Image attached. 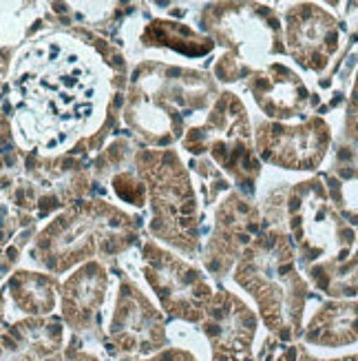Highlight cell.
Instances as JSON below:
<instances>
[{"label":"cell","instance_id":"cell-20","mask_svg":"<svg viewBox=\"0 0 358 361\" xmlns=\"http://www.w3.org/2000/svg\"><path fill=\"white\" fill-rule=\"evenodd\" d=\"M328 195L338 215L358 224V166L338 158L328 176Z\"/></svg>","mask_w":358,"mask_h":361},{"label":"cell","instance_id":"cell-10","mask_svg":"<svg viewBox=\"0 0 358 361\" xmlns=\"http://www.w3.org/2000/svg\"><path fill=\"white\" fill-rule=\"evenodd\" d=\"M332 131L323 118H312L297 127L263 122L257 129V151L266 162L288 171H312L328 153Z\"/></svg>","mask_w":358,"mask_h":361},{"label":"cell","instance_id":"cell-24","mask_svg":"<svg viewBox=\"0 0 358 361\" xmlns=\"http://www.w3.org/2000/svg\"><path fill=\"white\" fill-rule=\"evenodd\" d=\"M44 361H98L93 355L80 350V348H75L71 346L67 353H62V355H56V357H49V359H44Z\"/></svg>","mask_w":358,"mask_h":361},{"label":"cell","instance_id":"cell-12","mask_svg":"<svg viewBox=\"0 0 358 361\" xmlns=\"http://www.w3.org/2000/svg\"><path fill=\"white\" fill-rule=\"evenodd\" d=\"M286 40L301 67L321 73L340 44V25L319 5H294L286 13Z\"/></svg>","mask_w":358,"mask_h":361},{"label":"cell","instance_id":"cell-16","mask_svg":"<svg viewBox=\"0 0 358 361\" xmlns=\"http://www.w3.org/2000/svg\"><path fill=\"white\" fill-rule=\"evenodd\" d=\"M108 275L100 262H87L62 284V312L75 331H89L98 322V310L104 302Z\"/></svg>","mask_w":358,"mask_h":361},{"label":"cell","instance_id":"cell-25","mask_svg":"<svg viewBox=\"0 0 358 361\" xmlns=\"http://www.w3.org/2000/svg\"><path fill=\"white\" fill-rule=\"evenodd\" d=\"M146 361H195V359H193L191 353L179 350V348H173V350H164V353H160L158 357L146 359Z\"/></svg>","mask_w":358,"mask_h":361},{"label":"cell","instance_id":"cell-23","mask_svg":"<svg viewBox=\"0 0 358 361\" xmlns=\"http://www.w3.org/2000/svg\"><path fill=\"white\" fill-rule=\"evenodd\" d=\"M347 133L358 140V73H356V82L350 96V104H347Z\"/></svg>","mask_w":358,"mask_h":361},{"label":"cell","instance_id":"cell-21","mask_svg":"<svg viewBox=\"0 0 358 361\" xmlns=\"http://www.w3.org/2000/svg\"><path fill=\"white\" fill-rule=\"evenodd\" d=\"M317 288L332 297H352L358 295V255L345 262H323L309 266Z\"/></svg>","mask_w":358,"mask_h":361},{"label":"cell","instance_id":"cell-9","mask_svg":"<svg viewBox=\"0 0 358 361\" xmlns=\"http://www.w3.org/2000/svg\"><path fill=\"white\" fill-rule=\"evenodd\" d=\"M204 23L243 69L255 58L281 51L279 18L263 5H212L204 11Z\"/></svg>","mask_w":358,"mask_h":361},{"label":"cell","instance_id":"cell-17","mask_svg":"<svg viewBox=\"0 0 358 361\" xmlns=\"http://www.w3.org/2000/svg\"><path fill=\"white\" fill-rule=\"evenodd\" d=\"M305 337L319 346H343L358 339V304L323 306L309 322Z\"/></svg>","mask_w":358,"mask_h":361},{"label":"cell","instance_id":"cell-7","mask_svg":"<svg viewBox=\"0 0 358 361\" xmlns=\"http://www.w3.org/2000/svg\"><path fill=\"white\" fill-rule=\"evenodd\" d=\"M184 147L195 155L210 153L212 160L245 188V193H252L261 169L252 147L250 120L237 96L224 93L217 98L206 122L188 131Z\"/></svg>","mask_w":358,"mask_h":361},{"label":"cell","instance_id":"cell-1","mask_svg":"<svg viewBox=\"0 0 358 361\" xmlns=\"http://www.w3.org/2000/svg\"><path fill=\"white\" fill-rule=\"evenodd\" d=\"M11 80L20 129L29 142L44 149L80 135L106 100L96 58L67 36H49L31 44Z\"/></svg>","mask_w":358,"mask_h":361},{"label":"cell","instance_id":"cell-6","mask_svg":"<svg viewBox=\"0 0 358 361\" xmlns=\"http://www.w3.org/2000/svg\"><path fill=\"white\" fill-rule=\"evenodd\" d=\"M286 217L292 244L303 264L330 257L345 262L354 244V231L338 217L328 188L319 180L301 182L286 195Z\"/></svg>","mask_w":358,"mask_h":361},{"label":"cell","instance_id":"cell-3","mask_svg":"<svg viewBox=\"0 0 358 361\" xmlns=\"http://www.w3.org/2000/svg\"><path fill=\"white\" fill-rule=\"evenodd\" d=\"M292 240L281 231H263L237 264L235 281L250 293L272 333L290 339L299 331L307 284L294 266Z\"/></svg>","mask_w":358,"mask_h":361},{"label":"cell","instance_id":"cell-13","mask_svg":"<svg viewBox=\"0 0 358 361\" xmlns=\"http://www.w3.org/2000/svg\"><path fill=\"white\" fill-rule=\"evenodd\" d=\"M257 319L235 295L215 293L206 308L204 333L212 346L215 361H252L250 346Z\"/></svg>","mask_w":358,"mask_h":361},{"label":"cell","instance_id":"cell-8","mask_svg":"<svg viewBox=\"0 0 358 361\" xmlns=\"http://www.w3.org/2000/svg\"><path fill=\"white\" fill-rule=\"evenodd\" d=\"M139 257L146 281L170 315L186 322H204L215 293L201 271L153 242L142 246Z\"/></svg>","mask_w":358,"mask_h":361},{"label":"cell","instance_id":"cell-18","mask_svg":"<svg viewBox=\"0 0 358 361\" xmlns=\"http://www.w3.org/2000/svg\"><path fill=\"white\" fill-rule=\"evenodd\" d=\"M144 47H168L184 56H204L212 51V40L204 34H197L191 27L170 20H153L142 31Z\"/></svg>","mask_w":358,"mask_h":361},{"label":"cell","instance_id":"cell-15","mask_svg":"<svg viewBox=\"0 0 358 361\" xmlns=\"http://www.w3.org/2000/svg\"><path fill=\"white\" fill-rule=\"evenodd\" d=\"M257 106L268 118L286 120L305 116L312 106V93L307 91L301 78L281 62L268 65L257 71L248 82Z\"/></svg>","mask_w":358,"mask_h":361},{"label":"cell","instance_id":"cell-4","mask_svg":"<svg viewBox=\"0 0 358 361\" xmlns=\"http://www.w3.org/2000/svg\"><path fill=\"white\" fill-rule=\"evenodd\" d=\"M137 242L133 219L108 202H77L46 226L31 257L51 273H62L89 257H113Z\"/></svg>","mask_w":358,"mask_h":361},{"label":"cell","instance_id":"cell-19","mask_svg":"<svg viewBox=\"0 0 358 361\" xmlns=\"http://www.w3.org/2000/svg\"><path fill=\"white\" fill-rule=\"evenodd\" d=\"M11 300L29 315H49L56 297V279L51 275L18 271L7 284Z\"/></svg>","mask_w":358,"mask_h":361},{"label":"cell","instance_id":"cell-22","mask_svg":"<svg viewBox=\"0 0 358 361\" xmlns=\"http://www.w3.org/2000/svg\"><path fill=\"white\" fill-rule=\"evenodd\" d=\"M113 188L117 197H122L124 202L133 204V207H144L146 202V186L135 178V173L131 171H122L113 178Z\"/></svg>","mask_w":358,"mask_h":361},{"label":"cell","instance_id":"cell-2","mask_svg":"<svg viewBox=\"0 0 358 361\" xmlns=\"http://www.w3.org/2000/svg\"><path fill=\"white\" fill-rule=\"evenodd\" d=\"M217 87L206 73L142 62L124 109V120L148 145H170L181 135L186 122L206 111Z\"/></svg>","mask_w":358,"mask_h":361},{"label":"cell","instance_id":"cell-11","mask_svg":"<svg viewBox=\"0 0 358 361\" xmlns=\"http://www.w3.org/2000/svg\"><path fill=\"white\" fill-rule=\"evenodd\" d=\"M108 333L120 350L135 355H148L162 348L166 341L160 310L148 302V297L127 275L120 277L115 312Z\"/></svg>","mask_w":358,"mask_h":361},{"label":"cell","instance_id":"cell-14","mask_svg":"<svg viewBox=\"0 0 358 361\" xmlns=\"http://www.w3.org/2000/svg\"><path fill=\"white\" fill-rule=\"evenodd\" d=\"M257 238L259 211L239 195H230L217 213V228L204 253L206 269L217 277L226 275L237 255L243 253Z\"/></svg>","mask_w":358,"mask_h":361},{"label":"cell","instance_id":"cell-5","mask_svg":"<svg viewBox=\"0 0 358 361\" xmlns=\"http://www.w3.org/2000/svg\"><path fill=\"white\" fill-rule=\"evenodd\" d=\"M139 176L151 193V231L155 238L193 255L197 250V197L175 151H142L135 155Z\"/></svg>","mask_w":358,"mask_h":361}]
</instances>
